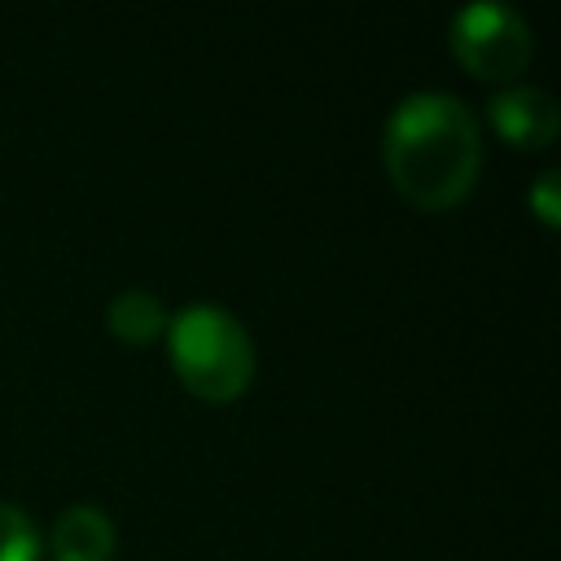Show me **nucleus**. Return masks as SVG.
I'll list each match as a JSON object with an SVG mask.
<instances>
[{
    "label": "nucleus",
    "mask_w": 561,
    "mask_h": 561,
    "mask_svg": "<svg viewBox=\"0 0 561 561\" xmlns=\"http://www.w3.org/2000/svg\"><path fill=\"white\" fill-rule=\"evenodd\" d=\"M381 162L390 184L416 210L460 206L482 167V131L473 110L451 92H408L381 127Z\"/></svg>",
    "instance_id": "obj_1"
},
{
    "label": "nucleus",
    "mask_w": 561,
    "mask_h": 561,
    "mask_svg": "<svg viewBox=\"0 0 561 561\" xmlns=\"http://www.w3.org/2000/svg\"><path fill=\"white\" fill-rule=\"evenodd\" d=\"M167 359L175 381L202 403H232L254 381V337L219 302H188L167 320Z\"/></svg>",
    "instance_id": "obj_2"
},
{
    "label": "nucleus",
    "mask_w": 561,
    "mask_h": 561,
    "mask_svg": "<svg viewBox=\"0 0 561 561\" xmlns=\"http://www.w3.org/2000/svg\"><path fill=\"white\" fill-rule=\"evenodd\" d=\"M486 123L495 127V136L508 149H548L557 140L561 114H557V101L543 88L513 83V88H500L486 101Z\"/></svg>",
    "instance_id": "obj_4"
},
{
    "label": "nucleus",
    "mask_w": 561,
    "mask_h": 561,
    "mask_svg": "<svg viewBox=\"0 0 561 561\" xmlns=\"http://www.w3.org/2000/svg\"><path fill=\"white\" fill-rule=\"evenodd\" d=\"M526 206L535 210V219H539L543 228H557V224H561V180H557L552 167L539 171V175L530 180V188H526Z\"/></svg>",
    "instance_id": "obj_8"
},
{
    "label": "nucleus",
    "mask_w": 561,
    "mask_h": 561,
    "mask_svg": "<svg viewBox=\"0 0 561 561\" xmlns=\"http://www.w3.org/2000/svg\"><path fill=\"white\" fill-rule=\"evenodd\" d=\"M39 557H44V539L35 522L18 504L0 500V561H39Z\"/></svg>",
    "instance_id": "obj_7"
},
{
    "label": "nucleus",
    "mask_w": 561,
    "mask_h": 561,
    "mask_svg": "<svg viewBox=\"0 0 561 561\" xmlns=\"http://www.w3.org/2000/svg\"><path fill=\"white\" fill-rule=\"evenodd\" d=\"M167 320H171L167 302H162L158 294H149V289H123V294H114L110 307H105V329H110L118 342H127V346H149V342H158V337L167 333Z\"/></svg>",
    "instance_id": "obj_6"
},
{
    "label": "nucleus",
    "mask_w": 561,
    "mask_h": 561,
    "mask_svg": "<svg viewBox=\"0 0 561 561\" xmlns=\"http://www.w3.org/2000/svg\"><path fill=\"white\" fill-rule=\"evenodd\" d=\"M114 552H118V535H114L110 513L92 504H70L57 513L48 530L53 561H114Z\"/></svg>",
    "instance_id": "obj_5"
},
{
    "label": "nucleus",
    "mask_w": 561,
    "mask_h": 561,
    "mask_svg": "<svg viewBox=\"0 0 561 561\" xmlns=\"http://www.w3.org/2000/svg\"><path fill=\"white\" fill-rule=\"evenodd\" d=\"M451 57L478 83H517L535 57L530 26L500 0H473L451 18Z\"/></svg>",
    "instance_id": "obj_3"
}]
</instances>
